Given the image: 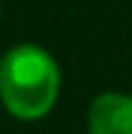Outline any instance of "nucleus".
Masks as SVG:
<instances>
[{
	"mask_svg": "<svg viewBox=\"0 0 132 134\" xmlns=\"http://www.w3.org/2000/svg\"><path fill=\"white\" fill-rule=\"evenodd\" d=\"M60 65L39 44H16L0 59V103L18 121H39L60 96Z\"/></svg>",
	"mask_w": 132,
	"mask_h": 134,
	"instance_id": "nucleus-1",
	"label": "nucleus"
},
{
	"mask_svg": "<svg viewBox=\"0 0 132 134\" xmlns=\"http://www.w3.org/2000/svg\"><path fill=\"white\" fill-rule=\"evenodd\" d=\"M0 21H3V3H0Z\"/></svg>",
	"mask_w": 132,
	"mask_h": 134,
	"instance_id": "nucleus-3",
	"label": "nucleus"
},
{
	"mask_svg": "<svg viewBox=\"0 0 132 134\" xmlns=\"http://www.w3.org/2000/svg\"><path fill=\"white\" fill-rule=\"evenodd\" d=\"M88 134H132V96L119 90L99 93L88 106Z\"/></svg>",
	"mask_w": 132,
	"mask_h": 134,
	"instance_id": "nucleus-2",
	"label": "nucleus"
}]
</instances>
